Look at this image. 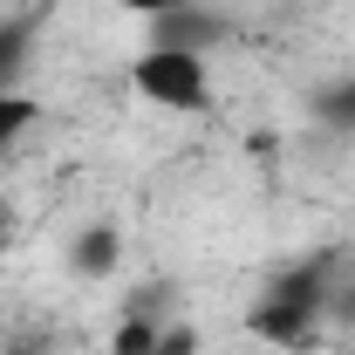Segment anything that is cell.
<instances>
[{
	"instance_id": "30bf717a",
	"label": "cell",
	"mask_w": 355,
	"mask_h": 355,
	"mask_svg": "<svg viewBox=\"0 0 355 355\" xmlns=\"http://www.w3.org/2000/svg\"><path fill=\"white\" fill-rule=\"evenodd\" d=\"M0 253H7V225H0Z\"/></svg>"
},
{
	"instance_id": "5b68a950",
	"label": "cell",
	"mask_w": 355,
	"mask_h": 355,
	"mask_svg": "<svg viewBox=\"0 0 355 355\" xmlns=\"http://www.w3.org/2000/svg\"><path fill=\"white\" fill-rule=\"evenodd\" d=\"M28 123H35V103H28V96H14V89H0V150L28 130Z\"/></svg>"
},
{
	"instance_id": "277c9868",
	"label": "cell",
	"mask_w": 355,
	"mask_h": 355,
	"mask_svg": "<svg viewBox=\"0 0 355 355\" xmlns=\"http://www.w3.org/2000/svg\"><path fill=\"white\" fill-rule=\"evenodd\" d=\"M28 42H35V28H28V21H7V28H0V89H14L21 62H28Z\"/></svg>"
},
{
	"instance_id": "6da1fadb",
	"label": "cell",
	"mask_w": 355,
	"mask_h": 355,
	"mask_svg": "<svg viewBox=\"0 0 355 355\" xmlns=\"http://www.w3.org/2000/svg\"><path fill=\"white\" fill-rule=\"evenodd\" d=\"M137 96H150L157 110H205L212 103V76H205V55L191 48H144L130 69Z\"/></svg>"
},
{
	"instance_id": "52a82bcc",
	"label": "cell",
	"mask_w": 355,
	"mask_h": 355,
	"mask_svg": "<svg viewBox=\"0 0 355 355\" xmlns=\"http://www.w3.org/2000/svg\"><path fill=\"white\" fill-rule=\"evenodd\" d=\"M321 116H328V123H342V130H355V83L328 89V96H321Z\"/></svg>"
},
{
	"instance_id": "8992f818",
	"label": "cell",
	"mask_w": 355,
	"mask_h": 355,
	"mask_svg": "<svg viewBox=\"0 0 355 355\" xmlns=\"http://www.w3.org/2000/svg\"><path fill=\"white\" fill-rule=\"evenodd\" d=\"M116 355H157V328L144 321V314H130L123 328H116V342H110Z\"/></svg>"
},
{
	"instance_id": "3957f363",
	"label": "cell",
	"mask_w": 355,
	"mask_h": 355,
	"mask_svg": "<svg viewBox=\"0 0 355 355\" xmlns=\"http://www.w3.org/2000/svg\"><path fill=\"white\" fill-rule=\"evenodd\" d=\"M116 260H123V232H116V225H89L83 239H76V266H83L89 280L116 273Z\"/></svg>"
},
{
	"instance_id": "ba28073f",
	"label": "cell",
	"mask_w": 355,
	"mask_h": 355,
	"mask_svg": "<svg viewBox=\"0 0 355 355\" xmlns=\"http://www.w3.org/2000/svg\"><path fill=\"white\" fill-rule=\"evenodd\" d=\"M157 355H198V335L191 328H157Z\"/></svg>"
},
{
	"instance_id": "7a4b0ae2",
	"label": "cell",
	"mask_w": 355,
	"mask_h": 355,
	"mask_svg": "<svg viewBox=\"0 0 355 355\" xmlns=\"http://www.w3.org/2000/svg\"><path fill=\"white\" fill-rule=\"evenodd\" d=\"M253 335H266V342H287V349H294V342H308V335H314V314H308V308H294V301H273V294H266L260 308H253Z\"/></svg>"
},
{
	"instance_id": "9c48e42d",
	"label": "cell",
	"mask_w": 355,
	"mask_h": 355,
	"mask_svg": "<svg viewBox=\"0 0 355 355\" xmlns=\"http://www.w3.org/2000/svg\"><path fill=\"white\" fill-rule=\"evenodd\" d=\"M123 7H130V14H150V21H157V14H171L178 0H123Z\"/></svg>"
}]
</instances>
